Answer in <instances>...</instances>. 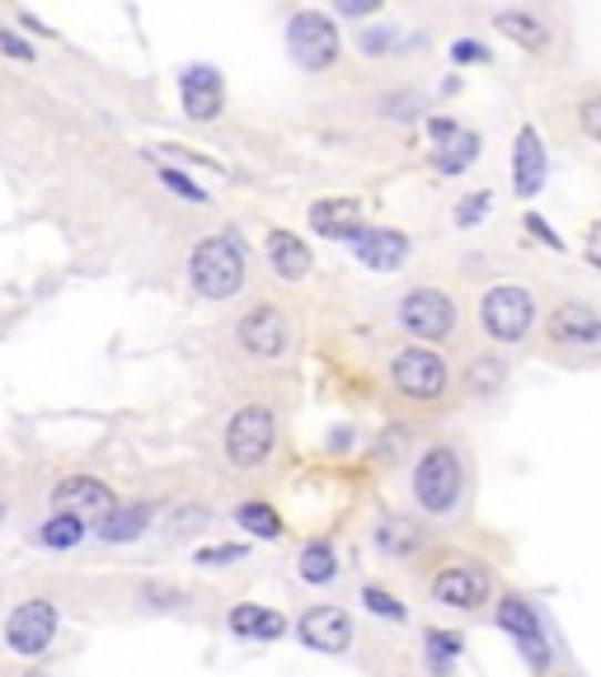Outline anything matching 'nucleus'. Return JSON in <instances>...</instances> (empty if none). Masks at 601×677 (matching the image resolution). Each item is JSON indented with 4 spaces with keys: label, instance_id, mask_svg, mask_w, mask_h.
I'll return each instance as SVG.
<instances>
[{
    "label": "nucleus",
    "instance_id": "nucleus-29",
    "mask_svg": "<svg viewBox=\"0 0 601 677\" xmlns=\"http://www.w3.org/2000/svg\"><path fill=\"white\" fill-rule=\"evenodd\" d=\"M489 208H493V198H489V193H470V198H460V208H456V226H475Z\"/></svg>",
    "mask_w": 601,
    "mask_h": 677
},
{
    "label": "nucleus",
    "instance_id": "nucleus-11",
    "mask_svg": "<svg viewBox=\"0 0 601 677\" xmlns=\"http://www.w3.org/2000/svg\"><path fill=\"white\" fill-rule=\"evenodd\" d=\"M300 645H310L319 654H344L353 645V616L344 607H310L296 622Z\"/></svg>",
    "mask_w": 601,
    "mask_h": 677
},
{
    "label": "nucleus",
    "instance_id": "nucleus-21",
    "mask_svg": "<svg viewBox=\"0 0 601 677\" xmlns=\"http://www.w3.org/2000/svg\"><path fill=\"white\" fill-rule=\"evenodd\" d=\"M146 527H151V508L146 504H123V508L113 504L104 513V527H99V536H104V542H136Z\"/></svg>",
    "mask_w": 601,
    "mask_h": 677
},
{
    "label": "nucleus",
    "instance_id": "nucleus-36",
    "mask_svg": "<svg viewBox=\"0 0 601 677\" xmlns=\"http://www.w3.org/2000/svg\"><path fill=\"white\" fill-rule=\"evenodd\" d=\"M451 57H456V62H489V48H479V43H456Z\"/></svg>",
    "mask_w": 601,
    "mask_h": 677
},
{
    "label": "nucleus",
    "instance_id": "nucleus-27",
    "mask_svg": "<svg viewBox=\"0 0 601 677\" xmlns=\"http://www.w3.org/2000/svg\"><path fill=\"white\" fill-rule=\"evenodd\" d=\"M38 542L52 546V550H71V546L85 542V523H80V517H62V513H57L48 527H38Z\"/></svg>",
    "mask_w": 601,
    "mask_h": 677
},
{
    "label": "nucleus",
    "instance_id": "nucleus-33",
    "mask_svg": "<svg viewBox=\"0 0 601 677\" xmlns=\"http://www.w3.org/2000/svg\"><path fill=\"white\" fill-rule=\"evenodd\" d=\"M498 382H503V363H475V367H470V386H475V391L498 386Z\"/></svg>",
    "mask_w": 601,
    "mask_h": 677
},
{
    "label": "nucleus",
    "instance_id": "nucleus-6",
    "mask_svg": "<svg viewBox=\"0 0 601 677\" xmlns=\"http://www.w3.org/2000/svg\"><path fill=\"white\" fill-rule=\"evenodd\" d=\"M447 363L428 348H399L390 363V382L409 395V401H437L447 391Z\"/></svg>",
    "mask_w": 601,
    "mask_h": 677
},
{
    "label": "nucleus",
    "instance_id": "nucleus-19",
    "mask_svg": "<svg viewBox=\"0 0 601 677\" xmlns=\"http://www.w3.org/2000/svg\"><path fill=\"white\" fill-rule=\"evenodd\" d=\"M268 264L277 277L300 283V277L310 273V250L300 245V235H292V231H268Z\"/></svg>",
    "mask_w": 601,
    "mask_h": 677
},
{
    "label": "nucleus",
    "instance_id": "nucleus-8",
    "mask_svg": "<svg viewBox=\"0 0 601 677\" xmlns=\"http://www.w3.org/2000/svg\"><path fill=\"white\" fill-rule=\"evenodd\" d=\"M52 635H57V607L48 603V597H29V603H19L10 612V622H6V645L14 654H24V659L43 654L52 645Z\"/></svg>",
    "mask_w": 601,
    "mask_h": 677
},
{
    "label": "nucleus",
    "instance_id": "nucleus-34",
    "mask_svg": "<svg viewBox=\"0 0 601 677\" xmlns=\"http://www.w3.org/2000/svg\"><path fill=\"white\" fill-rule=\"evenodd\" d=\"M0 52L14 57V62H33V43H24V38H14L6 29H0Z\"/></svg>",
    "mask_w": 601,
    "mask_h": 677
},
{
    "label": "nucleus",
    "instance_id": "nucleus-1",
    "mask_svg": "<svg viewBox=\"0 0 601 677\" xmlns=\"http://www.w3.org/2000/svg\"><path fill=\"white\" fill-rule=\"evenodd\" d=\"M189 283L197 287V296L207 302H226L245 283V250H240L235 235H207L203 245L189 259Z\"/></svg>",
    "mask_w": 601,
    "mask_h": 677
},
{
    "label": "nucleus",
    "instance_id": "nucleus-13",
    "mask_svg": "<svg viewBox=\"0 0 601 677\" xmlns=\"http://www.w3.org/2000/svg\"><path fill=\"white\" fill-rule=\"evenodd\" d=\"M179 94H184V113L193 123H212L216 113H222V99H226V85L216 67H189L179 75Z\"/></svg>",
    "mask_w": 601,
    "mask_h": 677
},
{
    "label": "nucleus",
    "instance_id": "nucleus-14",
    "mask_svg": "<svg viewBox=\"0 0 601 677\" xmlns=\"http://www.w3.org/2000/svg\"><path fill=\"white\" fill-rule=\"evenodd\" d=\"M432 597L442 607H460V612H470V607H479L489 597V574L479 569V565H451V569H442L432 579Z\"/></svg>",
    "mask_w": 601,
    "mask_h": 677
},
{
    "label": "nucleus",
    "instance_id": "nucleus-2",
    "mask_svg": "<svg viewBox=\"0 0 601 677\" xmlns=\"http://www.w3.org/2000/svg\"><path fill=\"white\" fill-rule=\"evenodd\" d=\"M536 321V296L527 287H489L485 302H479V325H485L489 338H498V344H517V338H527Z\"/></svg>",
    "mask_w": 601,
    "mask_h": 677
},
{
    "label": "nucleus",
    "instance_id": "nucleus-35",
    "mask_svg": "<svg viewBox=\"0 0 601 677\" xmlns=\"http://www.w3.org/2000/svg\"><path fill=\"white\" fill-rule=\"evenodd\" d=\"M527 231L536 235V241H546L550 250H564V241H559V235L546 226V216H527Z\"/></svg>",
    "mask_w": 601,
    "mask_h": 677
},
{
    "label": "nucleus",
    "instance_id": "nucleus-39",
    "mask_svg": "<svg viewBox=\"0 0 601 677\" xmlns=\"http://www.w3.org/2000/svg\"><path fill=\"white\" fill-rule=\"evenodd\" d=\"M460 128L451 123V118H432V137H442V142H447V137H456Z\"/></svg>",
    "mask_w": 601,
    "mask_h": 677
},
{
    "label": "nucleus",
    "instance_id": "nucleus-41",
    "mask_svg": "<svg viewBox=\"0 0 601 677\" xmlns=\"http://www.w3.org/2000/svg\"><path fill=\"white\" fill-rule=\"evenodd\" d=\"M29 677H43V673H29Z\"/></svg>",
    "mask_w": 601,
    "mask_h": 677
},
{
    "label": "nucleus",
    "instance_id": "nucleus-10",
    "mask_svg": "<svg viewBox=\"0 0 601 677\" xmlns=\"http://www.w3.org/2000/svg\"><path fill=\"white\" fill-rule=\"evenodd\" d=\"M498 626H503L508 635H517V645H522L527 664H531L536 673L550 668L546 626H540V616H536V607L527 603V597H503V603H498Z\"/></svg>",
    "mask_w": 601,
    "mask_h": 677
},
{
    "label": "nucleus",
    "instance_id": "nucleus-7",
    "mask_svg": "<svg viewBox=\"0 0 601 677\" xmlns=\"http://www.w3.org/2000/svg\"><path fill=\"white\" fill-rule=\"evenodd\" d=\"M399 325L414 338H447L456 330V302L437 287H414L405 302H399Z\"/></svg>",
    "mask_w": 601,
    "mask_h": 677
},
{
    "label": "nucleus",
    "instance_id": "nucleus-28",
    "mask_svg": "<svg viewBox=\"0 0 601 677\" xmlns=\"http://www.w3.org/2000/svg\"><path fill=\"white\" fill-rule=\"evenodd\" d=\"M363 603H367L376 616H386V622H405V616H409V612L399 607V603H395V597H390L386 588H363Z\"/></svg>",
    "mask_w": 601,
    "mask_h": 677
},
{
    "label": "nucleus",
    "instance_id": "nucleus-30",
    "mask_svg": "<svg viewBox=\"0 0 601 677\" xmlns=\"http://www.w3.org/2000/svg\"><path fill=\"white\" fill-rule=\"evenodd\" d=\"M160 179L170 184V193H179V198H189V203H207V193L193 184L189 174H179V170H160Z\"/></svg>",
    "mask_w": 601,
    "mask_h": 677
},
{
    "label": "nucleus",
    "instance_id": "nucleus-22",
    "mask_svg": "<svg viewBox=\"0 0 601 677\" xmlns=\"http://www.w3.org/2000/svg\"><path fill=\"white\" fill-rule=\"evenodd\" d=\"M493 24H498V33H508L512 43H522L531 52H540V48H546V38H550L546 24H540V19H531V14H522V10H503V14L493 19Z\"/></svg>",
    "mask_w": 601,
    "mask_h": 677
},
{
    "label": "nucleus",
    "instance_id": "nucleus-5",
    "mask_svg": "<svg viewBox=\"0 0 601 677\" xmlns=\"http://www.w3.org/2000/svg\"><path fill=\"white\" fill-rule=\"evenodd\" d=\"M287 52H292V62L300 71H325V67H334V57H338V29H334V19L319 14V10L292 14V24H287Z\"/></svg>",
    "mask_w": 601,
    "mask_h": 677
},
{
    "label": "nucleus",
    "instance_id": "nucleus-37",
    "mask_svg": "<svg viewBox=\"0 0 601 677\" xmlns=\"http://www.w3.org/2000/svg\"><path fill=\"white\" fill-rule=\"evenodd\" d=\"M390 38H399V33H390V29H371V33H363V52H386L390 48Z\"/></svg>",
    "mask_w": 601,
    "mask_h": 677
},
{
    "label": "nucleus",
    "instance_id": "nucleus-18",
    "mask_svg": "<svg viewBox=\"0 0 601 677\" xmlns=\"http://www.w3.org/2000/svg\"><path fill=\"white\" fill-rule=\"evenodd\" d=\"M550 338H559V344H601V321H597V311L583 306V302H569V306H559L550 315Z\"/></svg>",
    "mask_w": 601,
    "mask_h": 677
},
{
    "label": "nucleus",
    "instance_id": "nucleus-9",
    "mask_svg": "<svg viewBox=\"0 0 601 677\" xmlns=\"http://www.w3.org/2000/svg\"><path fill=\"white\" fill-rule=\"evenodd\" d=\"M235 338H240V348L254 357H283L292 348V325L277 306H254L245 321L235 325Z\"/></svg>",
    "mask_w": 601,
    "mask_h": 677
},
{
    "label": "nucleus",
    "instance_id": "nucleus-16",
    "mask_svg": "<svg viewBox=\"0 0 601 677\" xmlns=\"http://www.w3.org/2000/svg\"><path fill=\"white\" fill-rule=\"evenodd\" d=\"M310 226L325 241H357V231H363V203L357 198H325V203L310 208Z\"/></svg>",
    "mask_w": 601,
    "mask_h": 677
},
{
    "label": "nucleus",
    "instance_id": "nucleus-3",
    "mask_svg": "<svg viewBox=\"0 0 601 677\" xmlns=\"http://www.w3.org/2000/svg\"><path fill=\"white\" fill-rule=\"evenodd\" d=\"M460 485H466V471H460V456L451 447H432L424 452V462L414 471V499L428 513H451L460 504Z\"/></svg>",
    "mask_w": 601,
    "mask_h": 677
},
{
    "label": "nucleus",
    "instance_id": "nucleus-31",
    "mask_svg": "<svg viewBox=\"0 0 601 677\" xmlns=\"http://www.w3.org/2000/svg\"><path fill=\"white\" fill-rule=\"evenodd\" d=\"M376 542L386 546V550H414V546H418V532H405L399 523H390V527L376 532Z\"/></svg>",
    "mask_w": 601,
    "mask_h": 677
},
{
    "label": "nucleus",
    "instance_id": "nucleus-40",
    "mask_svg": "<svg viewBox=\"0 0 601 677\" xmlns=\"http://www.w3.org/2000/svg\"><path fill=\"white\" fill-rule=\"evenodd\" d=\"M338 10H344V14H371L376 6H371V0H348V6H338Z\"/></svg>",
    "mask_w": 601,
    "mask_h": 677
},
{
    "label": "nucleus",
    "instance_id": "nucleus-25",
    "mask_svg": "<svg viewBox=\"0 0 601 677\" xmlns=\"http://www.w3.org/2000/svg\"><path fill=\"white\" fill-rule=\"evenodd\" d=\"M235 517L249 536H264V542H277V536H283V517H277L268 504H240Z\"/></svg>",
    "mask_w": 601,
    "mask_h": 677
},
{
    "label": "nucleus",
    "instance_id": "nucleus-17",
    "mask_svg": "<svg viewBox=\"0 0 601 677\" xmlns=\"http://www.w3.org/2000/svg\"><path fill=\"white\" fill-rule=\"evenodd\" d=\"M546 146H540V132L536 128H522L517 132V151H512V184L522 198L546 189Z\"/></svg>",
    "mask_w": 601,
    "mask_h": 677
},
{
    "label": "nucleus",
    "instance_id": "nucleus-38",
    "mask_svg": "<svg viewBox=\"0 0 601 677\" xmlns=\"http://www.w3.org/2000/svg\"><path fill=\"white\" fill-rule=\"evenodd\" d=\"M597 113H601V104H597V99H588V104H583V128H588L592 137L601 132V118H597Z\"/></svg>",
    "mask_w": 601,
    "mask_h": 677
},
{
    "label": "nucleus",
    "instance_id": "nucleus-12",
    "mask_svg": "<svg viewBox=\"0 0 601 677\" xmlns=\"http://www.w3.org/2000/svg\"><path fill=\"white\" fill-rule=\"evenodd\" d=\"M52 508L62 517H104L113 508V489L104 481H94V475H71V481H62L52 489Z\"/></svg>",
    "mask_w": 601,
    "mask_h": 677
},
{
    "label": "nucleus",
    "instance_id": "nucleus-23",
    "mask_svg": "<svg viewBox=\"0 0 601 677\" xmlns=\"http://www.w3.org/2000/svg\"><path fill=\"white\" fill-rule=\"evenodd\" d=\"M300 579L306 584H329L334 574H338V555H334V546L329 542H310L306 550H300Z\"/></svg>",
    "mask_w": 601,
    "mask_h": 677
},
{
    "label": "nucleus",
    "instance_id": "nucleus-26",
    "mask_svg": "<svg viewBox=\"0 0 601 677\" xmlns=\"http://www.w3.org/2000/svg\"><path fill=\"white\" fill-rule=\"evenodd\" d=\"M456 659H460V635L456 630H428V668H432V677H447Z\"/></svg>",
    "mask_w": 601,
    "mask_h": 677
},
{
    "label": "nucleus",
    "instance_id": "nucleus-32",
    "mask_svg": "<svg viewBox=\"0 0 601 677\" xmlns=\"http://www.w3.org/2000/svg\"><path fill=\"white\" fill-rule=\"evenodd\" d=\"M231 560H245V546H212V550H197V565H231Z\"/></svg>",
    "mask_w": 601,
    "mask_h": 677
},
{
    "label": "nucleus",
    "instance_id": "nucleus-4",
    "mask_svg": "<svg viewBox=\"0 0 601 677\" xmlns=\"http://www.w3.org/2000/svg\"><path fill=\"white\" fill-rule=\"evenodd\" d=\"M273 437H277L273 410L268 405H245L231 420V428H226V456H231V466H240V471L264 466L268 452H273Z\"/></svg>",
    "mask_w": 601,
    "mask_h": 677
},
{
    "label": "nucleus",
    "instance_id": "nucleus-20",
    "mask_svg": "<svg viewBox=\"0 0 601 677\" xmlns=\"http://www.w3.org/2000/svg\"><path fill=\"white\" fill-rule=\"evenodd\" d=\"M231 630L240 635V640H277V635L287 630V622H283V612H273V607L240 603L231 612Z\"/></svg>",
    "mask_w": 601,
    "mask_h": 677
},
{
    "label": "nucleus",
    "instance_id": "nucleus-24",
    "mask_svg": "<svg viewBox=\"0 0 601 677\" xmlns=\"http://www.w3.org/2000/svg\"><path fill=\"white\" fill-rule=\"evenodd\" d=\"M475 151H479V137L475 132H456V137H447V146L432 155V165L442 170V174H460L475 161Z\"/></svg>",
    "mask_w": 601,
    "mask_h": 677
},
{
    "label": "nucleus",
    "instance_id": "nucleus-15",
    "mask_svg": "<svg viewBox=\"0 0 601 677\" xmlns=\"http://www.w3.org/2000/svg\"><path fill=\"white\" fill-rule=\"evenodd\" d=\"M353 245H357V259H363L367 269H376V273H395L409 259V235L390 231V226H363Z\"/></svg>",
    "mask_w": 601,
    "mask_h": 677
}]
</instances>
